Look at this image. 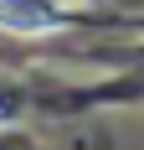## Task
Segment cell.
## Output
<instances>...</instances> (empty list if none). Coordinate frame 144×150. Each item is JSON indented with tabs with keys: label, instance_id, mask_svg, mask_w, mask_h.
I'll return each mask as SVG.
<instances>
[{
	"label": "cell",
	"instance_id": "cell-1",
	"mask_svg": "<svg viewBox=\"0 0 144 150\" xmlns=\"http://www.w3.org/2000/svg\"><path fill=\"white\" fill-rule=\"evenodd\" d=\"M67 16L62 5L52 0H0V26L5 31H21V36H46V31H57Z\"/></svg>",
	"mask_w": 144,
	"mask_h": 150
}]
</instances>
